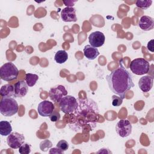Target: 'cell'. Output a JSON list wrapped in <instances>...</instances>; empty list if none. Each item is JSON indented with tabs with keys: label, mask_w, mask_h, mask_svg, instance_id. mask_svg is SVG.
<instances>
[{
	"label": "cell",
	"mask_w": 154,
	"mask_h": 154,
	"mask_svg": "<svg viewBox=\"0 0 154 154\" xmlns=\"http://www.w3.org/2000/svg\"><path fill=\"white\" fill-rule=\"evenodd\" d=\"M14 86L11 84H5L1 87L0 94L2 97H8L14 96Z\"/></svg>",
	"instance_id": "cell-17"
},
{
	"label": "cell",
	"mask_w": 154,
	"mask_h": 154,
	"mask_svg": "<svg viewBox=\"0 0 154 154\" xmlns=\"http://www.w3.org/2000/svg\"><path fill=\"white\" fill-rule=\"evenodd\" d=\"M138 26L142 30L145 31L152 30L154 26V20L149 16H143L140 19Z\"/></svg>",
	"instance_id": "cell-15"
},
{
	"label": "cell",
	"mask_w": 154,
	"mask_h": 154,
	"mask_svg": "<svg viewBox=\"0 0 154 154\" xmlns=\"http://www.w3.org/2000/svg\"><path fill=\"white\" fill-rule=\"evenodd\" d=\"M49 118H50V120L51 122H57L60 120V114L58 112H56V111H54V112L49 116Z\"/></svg>",
	"instance_id": "cell-26"
},
{
	"label": "cell",
	"mask_w": 154,
	"mask_h": 154,
	"mask_svg": "<svg viewBox=\"0 0 154 154\" xmlns=\"http://www.w3.org/2000/svg\"><path fill=\"white\" fill-rule=\"evenodd\" d=\"M132 128L131 123L126 119L120 120L116 126V132L122 138L128 137L132 132Z\"/></svg>",
	"instance_id": "cell-7"
},
{
	"label": "cell",
	"mask_w": 154,
	"mask_h": 154,
	"mask_svg": "<svg viewBox=\"0 0 154 154\" xmlns=\"http://www.w3.org/2000/svg\"><path fill=\"white\" fill-rule=\"evenodd\" d=\"M49 153L50 154H58V153H60V154H62L63 153V151H62L61 150H60L59 148L58 147H54V148H52Z\"/></svg>",
	"instance_id": "cell-27"
},
{
	"label": "cell",
	"mask_w": 154,
	"mask_h": 154,
	"mask_svg": "<svg viewBox=\"0 0 154 154\" xmlns=\"http://www.w3.org/2000/svg\"><path fill=\"white\" fill-rule=\"evenodd\" d=\"M149 63L144 58H138L133 60L130 64L131 72L137 75H143L149 72Z\"/></svg>",
	"instance_id": "cell-5"
},
{
	"label": "cell",
	"mask_w": 154,
	"mask_h": 154,
	"mask_svg": "<svg viewBox=\"0 0 154 154\" xmlns=\"http://www.w3.org/2000/svg\"><path fill=\"white\" fill-rule=\"evenodd\" d=\"M19 70L16 66L11 62L3 64L0 69L1 78L5 81H11L17 77Z\"/></svg>",
	"instance_id": "cell-4"
},
{
	"label": "cell",
	"mask_w": 154,
	"mask_h": 154,
	"mask_svg": "<svg viewBox=\"0 0 154 154\" xmlns=\"http://www.w3.org/2000/svg\"><path fill=\"white\" fill-rule=\"evenodd\" d=\"M31 151V145L26 143H23L19 148V152L20 154H29Z\"/></svg>",
	"instance_id": "cell-22"
},
{
	"label": "cell",
	"mask_w": 154,
	"mask_h": 154,
	"mask_svg": "<svg viewBox=\"0 0 154 154\" xmlns=\"http://www.w3.org/2000/svg\"><path fill=\"white\" fill-rule=\"evenodd\" d=\"M153 77L146 75L141 77L138 81V87L144 93L149 92L153 87Z\"/></svg>",
	"instance_id": "cell-14"
},
{
	"label": "cell",
	"mask_w": 154,
	"mask_h": 154,
	"mask_svg": "<svg viewBox=\"0 0 154 154\" xmlns=\"http://www.w3.org/2000/svg\"><path fill=\"white\" fill-rule=\"evenodd\" d=\"M38 79V75L32 73H26L25 75V81L27 84L28 87H33L37 82Z\"/></svg>",
	"instance_id": "cell-20"
},
{
	"label": "cell",
	"mask_w": 154,
	"mask_h": 154,
	"mask_svg": "<svg viewBox=\"0 0 154 154\" xmlns=\"http://www.w3.org/2000/svg\"><path fill=\"white\" fill-rule=\"evenodd\" d=\"M112 100V105L114 106H119L122 105L123 102V99L116 95H113L111 97Z\"/></svg>",
	"instance_id": "cell-25"
},
{
	"label": "cell",
	"mask_w": 154,
	"mask_h": 154,
	"mask_svg": "<svg viewBox=\"0 0 154 154\" xmlns=\"http://www.w3.org/2000/svg\"><path fill=\"white\" fill-rule=\"evenodd\" d=\"M105 40V35L99 31L91 32L88 36L89 43L91 46L96 48L102 46L104 44Z\"/></svg>",
	"instance_id": "cell-11"
},
{
	"label": "cell",
	"mask_w": 154,
	"mask_h": 154,
	"mask_svg": "<svg viewBox=\"0 0 154 154\" xmlns=\"http://www.w3.org/2000/svg\"><path fill=\"white\" fill-rule=\"evenodd\" d=\"M52 146V143L48 140H45L42 141L40 144V148L42 151L46 152L49 148Z\"/></svg>",
	"instance_id": "cell-23"
},
{
	"label": "cell",
	"mask_w": 154,
	"mask_h": 154,
	"mask_svg": "<svg viewBox=\"0 0 154 154\" xmlns=\"http://www.w3.org/2000/svg\"><path fill=\"white\" fill-rule=\"evenodd\" d=\"M71 114L72 119L69 126L73 131L78 132H82L86 129L92 131L96 126L99 118L98 106L90 99H77V106Z\"/></svg>",
	"instance_id": "cell-1"
},
{
	"label": "cell",
	"mask_w": 154,
	"mask_h": 154,
	"mask_svg": "<svg viewBox=\"0 0 154 154\" xmlns=\"http://www.w3.org/2000/svg\"><path fill=\"white\" fill-rule=\"evenodd\" d=\"M83 52L84 56L90 60H94L99 55V52L97 48L88 45L85 46Z\"/></svg>",
	"instance_id": "cell-16"
},
{
	"label": "cell",
	"mask_w": 154,
	"mask_h": 154,
	"mask_svg": "<svg viewBox=\"0 0 154 154\" xmlns=\"http://www.w3.org/2000/svg\"><path fill=\"white\" fill-rule=\"evenodd\" d=\"M18 104L13 97H2L0 102V112L5 117H10L18 111Z\"/></svg>",
	"instance_id": "cell-3"
},
{
	"label": "cell",
	"mask_w": 154,
	"mask_h": 154,
	"mask_svg": "<svg viewBox=\"0 0 154 154\" xmlns=\"http://www.w3.org/2000/svg\"><path fill=\"white\" fill-rule=\"evenodd\" d=\"M67 95V91L63 85H58L50 89L49 96L51 100L55 103L60 102L62 98Z\"/></svg>",
	"instance_id": "cell-9"
},
{
	"label": "cell",
	"mask_w": 154,
	"mask_h": 154,
	"mask_svg": "<svg viewBox=\"0 0 154 154\" xmlns=\"http://www.w3.org/2000/svg\"><path fill=\"white\" fill-rule=\"evenodd\" d=\"M15 97H23L26 96L28 91V87L27 84L24 81H19L14 84Z\"/></svg>",
	"instance_id": "cell-13"
},
{
	"label": "cell",
	"mask_w": 154,
	"mask_h": 154,
	"mask_svg": "<svg viewBox=\"0 0 154 154\" xmlns=\"http://www.w3.org/2000/svg\"><path fill=\"white\" fill-rule=\"evenodd\" d=\"M56 147L64 152L69 149V143L66 140H62L58 142V143L56 145Z\"/></svg>",
	"instance_id": "cell-24"
},
{
	"label": "cell",
	"mask_w": 154,
	"mask_h": 154,
	"mask_svg": "<svg viewBox=\"0 0 154 154\" xmlns=\"http://www.w3.org/2000/svg\"><path fill=\"white\" fill-rule=\"evenodd\" d=\"M152 4V0H148V1H140L138 0L136 1L135 4L137 7L141 8L143 10H146L148 8H149Z\"/></svg>",
	"instance_id": "cell-21"
},
{
	"label": "cell",
	"mask_w": 154,
	"mask_h": 154,
	"mask_svg": "<svg viewBox=\"0 0 154 154\" xmlns=\"http://www.w3.org/2000/svg\"><path fill=\"white\" fill-rule=\"evenodd\" d=\"M54 109L55 106L53 103L46 100L41 102L37 106L38 113L42 117H49L54 112Z\"/></svg>",
	"instance_id": "cell-10"
},
{
	"label": "cell",
	"mask_w": 154,
	"mask_h": 154,
	"mask_svg": "<svg viewBox=\"0 0 154 154\" xmlns=\"http://www.w3.org/2000/svg\"><path fill=\"white\" fill-rule=\"evenodd\" d=\"M61 111L65 114L72 113L77 106V99L72 96L66 95L59 102Z\"/></svg>",
	"instance_id": "cell-6"
},
{
	"label": "cell",
	"mask_w": 154,
	"mask_h": 154,
	"mask_svg": "<svg viewBox=\"0 0 154 154\" xmlns=\"http://www.w3.org/2000/svg\"><path fill=\"white\" fill-rule=\"evenodd\" d=\"M61 17L65 22H76L77 17L76 15V9L73 7H66L61 10Z\"/></svg>",
	"instance_id": "cell-12"
},
{
	"label": "cell",
	"mask_w": 154,
	"mask_h": 154,
	"mask_svg": "<svg viewBox=\"0 0 154 154\" xmlns=\"http://www.w3.org/2000/svg\"><path fill=\"white\" fill-rule=\"evenodd\" d=\"M153 40H151L150 42H148V44H147V49L149 50L150 51H151L152 52H153Z\"/></svg>",
	"instance_id": "cell-28"
},
{
	"label": "cell",
	"mask_w": 154,
	"mask_h": 154,
	"mask_svg": "<svg viewBox=\"0 0 154 154\" xmlns=\"http://www.w3.org/2000/svg\"><path fill=\"white\" fill-rule=\"evenodd\" d=\"M25 137L23 134L17 132H11L7 138L8 146L11 149H19V147L24 143Z\"/></svg>",
	"instance_id": "cell-8"
},
{
	"label": "cell",
	"mask_w": 154,
	"mask_h": 154,
	"mask_svg": "<svg viewBox=\"0 0 154 154\" xmlns=\"http://www.w3.org/2000/svg\"><path fill=\"white\" fill-rule=\"evenodd\" d=\"M68 59V54L64 50L58 51L54 56V60L58 64H63Z\"/></svg>",
	"instance_id": "cell-19"
},
{
	"label": "cell",
	"mask_w": 154,
	"mask_h": 154,
	"mask_svg": "<svg viewBox=\"0 0 154 154\" xmlns=\"http://www.w3.org/2000/svg\"><path fill=\"white\" fill-rule=\"evenodd\" d=\"M106 80L111 91L123 100L126 93L134 87L131 74L122 65L108 75Z\"/></svg>",
	"instance_id": "cell-2"
},
{
	"label": "cell",
	"mask_w": 154,
	"mask_h": 154,
	"mask_svg": "<svg viewBox=\"0 0 154 154\" xmlns=\"http://www.w3.org/2000/svg\"><path fill=\"white\" fill-rule=\"evenodd\" d=\"M12 132L11 124L7 121L0 122V134L2 136H7Z\"/></svg>",
	"instance_id": "cell-18"
}]
</instances>
